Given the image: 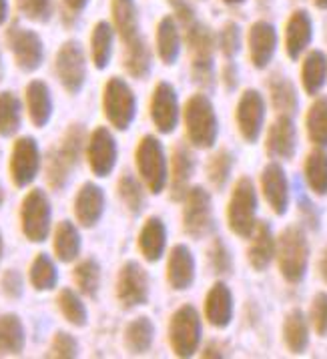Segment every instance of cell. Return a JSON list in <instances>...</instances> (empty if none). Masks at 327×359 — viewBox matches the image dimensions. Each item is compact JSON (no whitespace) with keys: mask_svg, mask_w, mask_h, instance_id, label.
<instances>
[{"mask_svg":"<svg viewBox=\"0 0 327 359\" xmlns=\"http://www.w3.org/2000/svg\"><path fill=\"white\" fill-rule=\"evenodd\" d=\"M179 16L185 25V39L189 48H191V72L195 83L209 86L213 81V53L215 39L211 30L205 25H201L195 18L193 11L187 6L185 2H175Z\"/></svg>","mask_w":327,"mask_h":359,"instance_id":"obj_1","label":"cell"},{"mask_svg":"<svg viewBox=\"0 0 327 359\" xmlns=\"http://www.w3.org/2000/svg\"><path fill=\"white\" fill-rule=\"evenodd\" d=\"M275 257L285 281L301 283L309 265V241L305 231L298 225L287 227L277 239Z\"/></svg>","mask_w":327,"mask_h":359,"instance_id":"obj_2","label":"cell"},{"mask_svg":"<svg viewBox=\"0 0 327 359\" xmlns=\"http://www.w3.org/2000/svg\"><path fill=\"white\" fill-rule=\"evenodd\" d=\"M189 143L197 149H211L219 137V118L213 102L205 95H193L183 111Z\"/></svg>","mask_w":327,"mask_h":359,"instance_id":"obj_3","label":"cell"},{"mask_svg":"<svg viewBox=\"0 0 327 359\" xmlns=\"http://www.w3.org/2000/svg\"><path fill=\"white\" fill-rule=\"evenodd\" d=\"M135 163H137V171L141 175L145 187L153 195L163 193L169 183V165H167L165 149L156 137L153 135L142 137L135 151Z\"/></svg>","mask_w":327,"mask_h":359,"instance_id":"obj_4","label":"cell"},{"mask_svg":"<svg viewBox=\"0 0 327 359\" xmlns=\"http://www.w3.org/2000/svg\"><path fill=\"white\" fill-rule=\"evenodd\" d=\"M257 191L249 177H241L231 193L227 207L229 229L243 239L251 237L257 227Z\"/></svg>","mask_w":327,"mask_h":359,"instance_id":"obj_5","label":"cell"},{"mask_svg":"<svg viewBox=\"0 0 327 359\" xmlns=\"http://www.w3.org/2000/svg\"><path fill=\"white\" fill-rule=\"evenodd\" d=\"M102 111L116 130H127L137 116V99L127 81L113 76L102 90Z\"/></svg>","mask_w":327,"mask_h":359,"instance_id":"obj_6","label":"cell"},{"mask_svg":"<svg viewBox=\"0 0 327 359\" xmlns=\"http://www.w3.org/2000/svg\"><path fill=\"white\" fill-rule=\"evenodd\" d=\"M53 209L43 189H32L20 205V227L30 243H43L51 233Z\"/></svg>","mask_w":327,"mask_h":359,"instance_id":"obj_7","label":"cell"},{"mask_svg":"<svg viewBox=\"0 0 327 359\" xmlns=\"http://www.w3.org/2000/svg\"><path fill=\"white\" fill-rule=\"evenodd\" d=\"M201 325L199 311L193 305H183L175 311L169 323V344L173 351L179 358H191L201 344Z\"/></svg>","mask_w":327,"mask_h":359,"instance_id":"obj_8","label":"cell"},{"mask_svg":"<svg viewBox=\"0 0 327 359\" xmlns=\"http://www.w3.org/2000/svg\"><path fill=\"white\" fill-rule=\"evenodd\" d=\"M55 72L67 93L79 95L83 90L86 83V57L83 46L76 41H69L60 46L55 60Z\"/></svg>","mask_w":327,"mask_h":359,"instance_id":"obj_9","label":"cell"},{"mask_svg":"<svg viewBox=\"0 0 327 359\" xmlns=\"http://www.w3.org/2000/svg\"><path fill=\"white\" fill-rule=\"evenodd\" d=\"M213 227V201L203 187L189 189L183 207V229L189 237L201 239Z\"/></svg>","mask_w":327,"mask_h":359,"instance_id":"obj_10","label":"cell"},{"mask_svg":"<svg viewBox=\"0 0 327 359\" xmlns=\"http://www.w3.org/2000/svg\"><path fill=\"white\" fill-rule=\"evenodd\" d=\"M149 275L137 261H127L116 277V297L123 307L133 309L149 302Z\"/></svg>","mask_w":327,"mask_h":359,"instance_id":"obj_11","label":"cell"},{"mask_svg":"<svg viewBox=\"0 0 327 359\" xmlns=\"http://www.w3.org/2000/svg\"><path fill=\"white\" fill-rule=\"evenodd\" d=\"M41 167H43V157H41L39 143L32 137L18 139L11 155V177L16 187H29L39 177Z\"/></svg>","mask_w":327,"mask_h":359,"instance_id":"obj_12","label":"cell"},{"mask_svg":"<svg viewBox=\"0 0 327 359\" xmlns=\"http://www.w3.org/2000/svg\"><path fill=\"white\" fill-rule=\"evenodd\" d=\"M8 46L13 50L16 67L25 72H34L36 69H41L44 60V44L43 39L29 29H15L8 30Z\"/></svg>","mask_w":327,"mask_h":359,"instance_id":"obj_13","label":"cell"},{"mask_svg":"<svg viewBox=\"0 0 327 359\" xmlns=\"http://www.w3.org/2000/svg\"><path fill=\"white\" fill-rule=\"evenodd\" d=\"M119 158V147L113 133L107 127H99L91 133L86 141V161L91 171L97 177H109Z\"/></svg>","mask_w":327,"mask_h":359,"instance_id":"obj_14","label":"cell"},{"mask_svg":"<svg viewBox=\"0 0 327 359\" xmlns=\"http://www.w3.org/2000/svg\"><path fill=\"white\" fill-rule=\"evenodd\" d=\"M237 127L247 143H255L265 123V101L259 90H245L237 102Z\"/></svg>","mask_w":327,"mask_h":359,"instance_id":"obj_15","label":"cell"},{"mask_svg":"<svg viewBox=\"0 0 327 359\" xmlns=\"http://www.w3.org/2000/svg\"><path fill=\"white\" fill-rule=\"evenodd\" d=\"M151 121L163 135H171L179 123V99L169 83H159L151 97Z\"/></svg>","mask_w":327,"mask_h":359,"instance_id":"obj_16","label":"cell"},{"mask_svg":"<svg viewBox=\"0 0 327 359\" xmlns=\"http://www.w3.org/2000/svg\"><path fill=\"white\" fill-rule=\"evenodd\" d=\"M265 151L271 158L289 161L298 151V129L293 116L279 115L267 130Z\"/></svg>","mask_w":327,"mask_h":359,"instance_id":"obj_17","label":"cell"},{"mask_svg":"<svg viewBox=\"0 0 327 359\" xmlns=\"http://www.w3.org/2000/svg\"><path fill=\"white\" fill-rule=\"evenodd\" d=\"M261 189L265 201L269 203L275 215H285L289 209V181L287 172L279 163H269L261 172Z\"/></svg>","mask_w":327,"mask_h":359,"instance_id":"obj_18","label":"cell"},{"mask_svg":"<svg viewBox=\"0 0 327 359\" xmlns=\"http://www.w3.org/2000/svg\"><path fill=\"white\" fill-rule=\"evenodd\" d=\"M105 191L97 183H85L74 199V217L83 227L91 229L105 215Z\"/></svg>","mask_w":327,"mask_h":359,"instance_id":"obj_19","label":"cell"},{"mask_svg":"<svg viewBox=\"0 0 327 359\" xmlns=\"http://www.w3.org/2000/svg\"><path fill=\"white\" fill-rule=\"evenodd\" d=\"M277 50V30L267 20H259L249 30V57L255 69H267Z\"/></svg>","mask_w":327,"mask_h":359,"instance_id":"obj_20","label":"cell"},{"mask_svg":"<svg viewBox=\"0 0 327 359\" xmlns=\"http://www.w3.org/2000/svg\"><path fill=\"white\" fill-rule=\"evenodd\" d=\"M167 281L175 291H185L195 281V257L187 245H175L167 263Z\"/></svg>","mask_w":327,"mask_h":359,"instance_id":"obj_21","label":"cell"},{"mask_svg":"<svg viewBox=\"0 0 327 359\" xmlns=\"http://www.w3.org/2000/svg\"><path fill=\"white\" fill-rule=\"evenodd\" d=\"M313 39V22L307 11H295L285 27V50L289 58H299Z\"/></svg>","mask_w":327,"mask_h":359,"instance_id":"obj_22","label":"cell"},{"mask_svg":"<svg viewBox=\"0 0 327 359\" xmlns=\"http://www.w3.org/2000/svg\"><path fill=\"white\" fill-rule=\"evenodd\" d=\"M195 172V155L185 144H177L171 158V197L173 201L185 199L189 193V183Z\"/></svg>","mask_w":327,"mask_h":359,"instance_id":"obj_23","label":"cell"},{"mask_svg":"<svg viewBox=\"0 0 327 359\" xmlns=\"http://www.w3.org/2000/svg\"><path fill=\"white\" fill-rule=\"evenodd\" d=\"M277 241L273 237V231L267 223H257L255 231L251 235V243L247 249V259L255 271H265L275 257Z\"/></svg>","mask_w":327,"mask_h":359,"instance_id":"obj_24","label":"cell"},{"mask_svg":"<svg viewBox=\"0 0 327 359\" xmlns=\"http://www.w3.org/2000/svg\"><path fill=\"white\" fill-rule=\"evenodd\" d=\"M25 95H27L25 101H27V111H29L32 125L43 129V127L48 125V121L53 116V95H51V88L43 81H32L27 86Z\"/></svg>","mask_w":327,"mask_h":359,"instance_id":"obj_25","label":"cell"},{"mask_svg":"<svg viewBox=\"0 0 327 359\" xmlns=\"http://www.w3.org/2000/svg\"><path fill=\"white\" fill-rule=\"evenodd\" d=\"M205 317L213 327H227L233 319V295L225 283H215L205 299Z\"/></svg>","mask_w":327,"mask_h":359,"instance_id":"obj_26","label":"cell"},{"mask_svg":"<svg viewBox=\"0 0 327 359\" xmlns=\"http://www.w3.org/2000/svg\"><path fill=\"white\" fill-rule=\"evenodd\" d=\"M165 247H167V227L163 223V219L151 217L147 219V223L142 225L139 233V251L149 263H155L165 255Z\"/></svg>","mask_w":327,"mask_h":359,"instance_id":"obj_27","label":"cell"},{"mask_svg":"<svg viewBox=\"0 0 327 359\" xmlns=\"http://www.w3.org/2000/svg\"><path fill=\"white\" fill-rule=\"evenodd\" d=\"M27 345V331L15 313L0 316V355H18Z\"/></svg>","mask_w":327,"mask_h":359,"instance_id":"obj_28","label":"cell"},{"mask_svg":"<svg viewBox=\"0 0 327 359\" xmlns=\"http://www.w3.org/2000/svg\"><path fill=\"white\" fill-rule=\"evenodd\" d=\"M81 233L74 227L71 221H60L55 229V239H53V249L58 261L62 263H71L81 255Z\"/></svg>","mask_w":327,"mask_h":359,"instance_id":"obj_29","label":"cell"},{"mask_svg":"<svg viewBox=\"0 0 327 359\" xmlns=\"http://www.w3.org/2000/svg\"><path fill=\"white\" fill-rule=\"evenodd\" d=\"M156 53L165 65H175L181 53V34L177 22L171 16H165L156 29Z\"/></svg>","mask_w":327,"mask_h":359,"instance_id":"obj_30","label":"cell"},{"mask_svg":"<svg viewBox=\"0 0 327 359\" xmlns=\"http://www.w3.org/2000/svg\"><path fill=\"white\" fill-rule=\"evenodd\" d=\"M327 81V57L321 50H312L301 65V85L307 95H317Z\"/></svg>","mask_w":327,"mask_h":359,"instance_id":"obj_31","label":"cell"},{"mask_svg":"<svg viewBox=\"0 0 327 359\" xmlns=\"http://www.w3.org/2000/svg\"><path fill=\"white\" fill-rule=\"evenodd\" d=\"M283 339L291 353H303L309 345V325L301 309H293L285 317Z\"/></svg>","mask_w":327,"mask_h":359,"instance_id":"obj_32","label":"cell"},{"mask_svg":"<svg viewBox=\"0 0 327 359\" xmlns=\"http://www.w3.org/2000/svg\"><path fill=\"white\" fill-rule=\"evenodd\" d=\"M76 167V163L72 161L60 147L53 149L46 157V181L48 185L55 189V191H62V189L69 185L71 181V175Z\"/></svg>","mask_w":327,"mask_h":359,"instance_id":"obj_33","label":"cell"},{"mask_svg":"<svg viewBox=\"0 0 327 359\" xmlns=\"http://www.w3.org/2000/svg\"><path fill=\"white\" fill-rule=\"evenodd\" d=\"M153 341H155V325L149 317H137L135 321L128 323L125 331V345L131 353L135 355L147 353Z\"/></svg>","mask_w":327,"mask_h":359,"instance_id":"obj_34","label":"cell"},{"mask_svg":"<svg viewBox=\"0 0 327 359\" xmlns=\"http://www.w3.org/2000/svg\"><path fill=\"white\" fill-rule=\"evenodd\" d=\"M125 69L135 79H145L151 72V53L141 34L125 43Z\"/></svg>","mask_w":327,"mask_h":359,"instance_id":"obj_35","label":"cell"},{"mask_svg":"<svg viewBox=\"0 0 327 359\" xmlns=\"http://www.w3.org/2000/svg\"><path fill=\"white\" fill-rule=\"evenodd\" d=\"M113 27L109 22H99L93 30V36H91V57H93V62L99 71L109 67L111 57H113Z\"/></svg>","mask_w":327,"mask_h":359,"instance_id":"obj_36","label":"cell"},{"mask_svg":"<svg viewBox=\"0 0 327 359\" xmlns=\"http://www.w3.org/2000/svg\"><path fill=\"white\" fill-rule=\"evenodd\" d=\"M269 93H271V102L275 107V111L279 115H289L293 116L298 113L299 99L298 90L293 83L285 76H275L269 83Z\"/></svg>","mask_w":327,"mask_h":359,"instance_id":"obj_37","label":"cell"},{"mask_svg":"<svg viewBox=\"0 0 327 359\" xmlns=\"http://www.w3.org/2000/svg\"><path fill=\"white\" fill-rule=\"evenodd\" d=\"M22 125V102L15 93H0V137H13Z\"/></svg>","mask_w":327,"mask_h":359,"instance_id":"obj_38","label":"cell"},{"mask_svg":"<svg viewBox=\"0 0 327 359\" xmlns=\"http://www.w3.org/2000/svg\"><path fill=\"white\" fill-rule=\"evenodd\" d=\"M305 181L315 195H327V153L326 149L317 147L305 158Z\"/></svg>","mask_w":327,"mask_h":359,"instance_id":"obj_39","label":"cell"},{"mask_svg":"<svg viewBox=\"0 0 327 359\" xmlns=\"http://www.w3.org/2000/svg\"><path fill=\"white\" fill-rule=\"evenodd\" d=\"M113 16L114 27L125 43L139 36V16L135 0H113Z\"/></svg>","mask_w":327,"mask_h":359,"instance_id":"obj_40","label":"cell"},{"mask_svg":"<svg viewBox=\"0 0 327 359\" xmlns=\"http://www.w3.org/2000/svg\"><path fill=\"white\" fill-rule=\"evenodd\" d=\"M100 277H102V273H100L99 261L93 257L83 259L74 267V273H72L74 285L85 297H97L100 289Z\"/></svg>","mask_w":327,"mask_h":359,"instance_id":"obj_41","label":"cell"},{"mask_svg":"<svg viewBox=\"0 0 327 359\" xmlns=\"http://www.w3.org/2000/svg\"><path fill=\"white\" fill-rule=\"evenodd\" d=\"M305 127L309 141L315 147L327 149V97H321L309 107V113L305 118Z\"/></svg>","mask_w":327,"mask_h":359,"instance_id":"obj_42","label":"cell"},{"mask_svg":"<svg viewBox=\"0 0 327 359\" xmlns=\"http://www.w3.org/2000/svg\"><path fill=\"white\" fill-rule=\"evenodd\" d=\"M30 283L36 291H51L57 287L58 269L55 261L46 253L36 255V259L30 265Z\"/></svg>","mask_w":327,"mask_h":359,"instance_id":"obj_43","label":"cell"},{"mask_svg":"<svg viewBox=\"0 0 327 359\" xmlns=\"http://www.w3.org/2000/svg\"><path fill=\"white\" fill-rule=\"evenodd\" d=\"M58 309L60 313L65 316V319L74 325V327H85L86 321H88V311H86V305L81 299V295L72 289H62L58 293Z\"/></svg>","mask_w":327,"mask_h":359,"instance_id":"obj_44","label":"cell"},{"mask_svg":"<svg viewBox=\"0 0 327 359\" xmlns=\"http://www.w3.org/2000/svg\"><path fill=\"white\" fill-rule=\"evenodd\" d=\"M116 189H119V197H121L123 205L133 215H139L145 207V191H142L141 183L127 172L119 179V187Z\"/></svg>","mask_w":327,"mask_h":359,"instance_id":"obj_45","label":"cell"},{"mask_svg":"<svg viewBox=\"0 0 327 359\" xmlns=\"http://www.w3.org/2000/svg\"><path fill=\"white\" fill-rule=\"evenodd\" d=\"M233 165H235V157L229 153L227 149L215 153L209 163V181L213 183L215 189H223L227 185L231 171H233Z\"/></svg>","mask_w":327,"mask_h":359,"instance_id":"obj_46","label":"cell"},{"mask_svg":"<svg viewBox=\"0 0 327 359\" xmlns=\"http://www.w3.org/2000/svg\"><path fill=\"white\" fill-rule=\"evenodd\" d=\"M16 6L27 18L36 22H44L53 15V0H16Z\"/></svg>","mask_w":327,"mask_h":359,"instance_id":"obj_47","label":"cell"},{"mask_svg":"<svg viewBox=\"0 0 327 359\" xmlns=\"http://www.w3.org/2000/svg\"><path fill=\"white\" fill-rule=\"evenodd\" d=\"M209 261H211V269L217 275H229L233 269V257L229 253L227 245L221 239H215L211 249H209Z\"/></svg>","mask_w":327,"mask_h":359,"instance_id":"obj_48","label":"cell"},{"mask_svg":"<svg viewBox=\"0 0 327 359\" xmlns=\"http://www.w3.org/2000/svg\"><path fill=\"white\" fill-rule=\"evenodd\" d=\"M219 48L227 58H233L241 50V30L237 25L229 22L219 34Z\"/></svg>","mask_w":327,"mask_h":359,"instance_id":"obj_49","label":"cell"},{"mask_svg":"<svg viewBox=\"0 0 327 359\" xmlns=\"http://www.w3.org/2000/svg\"><path fill=\"white\" fill-rule=\"evenodd\" d=\"M51 355L62 359H71L79 355V344L67 331H57L53 337V345H51Z\"/></svg>","mask_w":327,"mask_h":359,"instance_id":"obj_50","label":"cell"},{"mask_svg":"<svg viewBox=\"0 0 327 359\" xmlns=\"http://www.w3.org/2000/svg\"><path fill=\"white\" fill-rule=\"evenodd\" d=\"M309 319H312L313 330L317 331V335L326 337L327 335V293H317V295L313 297Z\"/></svg>","mask_w":327,"mask_h":359,"instance_id":"obj_51","label":"cell"},{"mask_svg":"<svg viewBox=\"0 0 327 359\" xmlns=\"http://www.w3.org/2000/svg\"><path fill=\"white\" fill-rule=\"evenodd\" d=\"M0 285H2V293H4L6 297H11V299H18V297H22V291H25V279H22V275L18 273L16 269H8L6 273L2 275Z\"/></svg>","mask_w":327,"mask_h":359,"instance_id":"obj_52","label":"cell"},{"mask_svg":"<svg viewBox=\"0 0 327 359\" xmlns=\"http://www.w3.org/2000/svg\"><path fill=\"white\" fill-rule=\"evenodd\" d=\"M299 209H301V213L305 215V223H307L312 229H317V227H319V217L315 213V207H313L312 203L307 201V199H301V201H299Z\"/></svg>","mask_w":327,"mask_h":359,"instance_id":"obj_53","label":"cell"},{"mask_svg":"<svg viewBox=\"0 0 327 359\" xmlns=\"http://www.w3.org/2000/svg\"><path fill=\"white\" fill-rule=\"evenodd\" d=\"M86 2L88 0H65V6H67V11L72 13V15H79L83 8L86 6Z\"/></svg>","mask_w":327,"mask_h":359,"instance_id":"obj_54","label":"cell"},{"mask_svg":"<svg viewBox=\"0 0 327 359\" xmlns=\"http://www.w3.org/2000/svg\"><path fill=\"white\" fill-rule=\"evenodd\" d=\"M223 79H225V83L229 85V88H233V86L237 85V71H235V67L233 65H229L225 72H223Z\"/></svg>","mask_w":327,"mask_h":359,"instance_id":"obj_55","label":"cell"},{"mask_svg":"<svg viewBox=\"0 0 327 359\" xmlns=\"http://www.w3.org/2000/svg\"><path fill=\"white\" fill-rule=\"evenodd\" d=\"M319 275H321V279L327 283V247L323 249L321 259H319Z\"/></svg>","mask_w":327,"mask_h":359,"instance_id":"obj_56","label":"cell"},{"mask_svg":"<svg viewBox=\"0 0 327 359\" xmlns=\"http://www.w3.org/2000/svg\"><path fill=\"white\" fill-rule=\"evenodd\" d=\"M8 18V2L6 0H0V25Z\"/></svg>","mask_w":327,"mask_h":359,"instance_id":"obj_57","label":"cell"},{"mask_svg":"<svg viewBox=\"0 0 327 359\" xmlns=\"http://www.w3.org/2000/svg\"><path fill=\"white\" fill-rule=\"evenodd\" d=\"M313 2H315V6L321 8V11H326L327 8V0H313Z\"/></svg>","mask_w":327,"mask_h":359,"instance_id":"obj_58","label":"cell"},{"mask_svg":"<svg viewBox=\"0 0 327 359\" xmlns=\"http://www.w3.org/2000/svg\"><path fill=\"white\" fill-rule=\"evenodd\" d=\"M2 253H4V241H2V233H0V261H2Z\"/></svg>","mask_w":327,"mask_h":359,"instance_id":"obj_59","label":"cell"},{"mask_svg":"<svg viewBox=\"0 0 327 359\" xmlns=\"http://www.w3.org/2000/svg\"><path fill=\"white\" fill-rule=\"evenodd\" d=\"M2 203H4V189L0 185V207H2Z\"/></svg>","mask_w":327,"mask_h":359,"instance_id":"obj_60","label":"cell"},{"mask_svg":"<svg viewBox=\"0 0 327 359\" xmlns=\"http://www.w3.org/2000/svg\"><path fill=\"white\" fill-rule=\"evenodd\" d=\"M227 4H241V2H245V0H225Z\"/></svg>","mask_w":327,"mask_h":359,"instance_id":"obj_61","label":"cell"},{"mask_svg":"<svg viewBox=\"0 0 327 359\" xmlns=\"http://www.w3.org/2000/svg\"><path fill=\"white\" fill-rule=\"evenodd\" d=\"M173 2H185V0H173Z\"/></svg>","mask_w":327,"mask_h":359,"instance_id":"obj_62","label":"cell"}]
</instances>
